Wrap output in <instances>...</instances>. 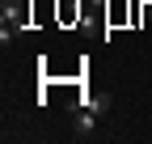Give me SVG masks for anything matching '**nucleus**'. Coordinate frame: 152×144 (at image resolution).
<instances>
[{
  "label": "nucleus",
  "mask_w": 152,
  "mask_h": 144,
  "mask_svg": "<svg viewBox=\"0 0 152 144\" xmlns=\"http://www.w3.org/2000/svg\"><path fill=\"white\" fill-rule=\"evenodd\" d=\"M72 119H76V136H97V119H102V110H89V106H76L72 110Z\"/></svg>",
  "instance_id": "2"
},
{
  "label": "nucleus",
  "mask_w": 152,
  "mask_h": 144,
  "mask_svg": "<svg viewBox=\"0 0 152 144\" xmlns=\"http://www.w3.org/2000/svg\"><path fill=\"white\" fill-rule=\"evenodd\" d=\"M30 21V0H17V4H9L4 0V21H0V43L9 47V38H17V34L26 30Z\"/></svg>",
  "instance_id": "1"
}]
</instances>
